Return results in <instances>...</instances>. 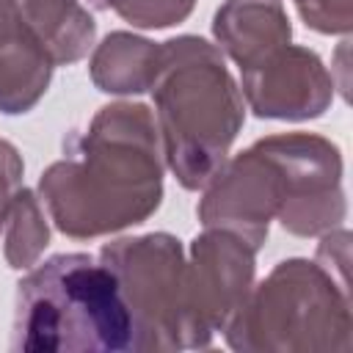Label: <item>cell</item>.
Wrapping results in <instances>:
<instances>
[{
    "label": "cell",
    "instance_id": "1",
    "mask_svg": "<svg viewBox=\"0 0 353 353\" xmlns=\"http://www.w3.org/2000/svg\"><path fill=\"white\" fill-rule=\"evenodd\" d=\"M74 157L41 176L55 226L72 237H97L149 218L163 196L157 130L143 105H108L91 130L69 141Z\"/></svg>",
    "mask_w": 353,
    "mask_h": 353
},
{
    "label": "cell",
    "instance_id": "2",
    "mask_svg": "<svg viewBox=\"0 0 353 353\" xmlns=\"http://www.w3.org/2000/svg\"><path fill=\"white\" fill-rule=\"evenodd\" d=\"M14 350H135V325L113 270L88 254H58L17 290Z\"/></svg>",
    "mask_w": 353,
    "mask_h": 353
},
{
    "label": "cell",
    "instance_id": "3",
    "mask_svg": "<svg viewBox=\"0 0 353 353\" xmlns=\"http://www.w3.org/2000/svg\"><path fill=\"white\" fill-rule=\"evenodd\" d=\"M152 91L174 174L185 188H201L221 168L243 124V105L223 58L199 36L163 41Z\"/></svg>",
    "mask_w": 353,
    "mask_h": 353
},
{
    "label": "cell",
    "instance_id": "4",
    "mask_svg": "<svg viewBox=\"0 0 353 353\" xmlns=\"http://www.w3.org/2000/svg\"><path fill=\"white\" fill-rule=\"evenodd\" d=\"M94 30L74 0H0V110H30L52 66L83 58Z\"/></svg>",
    "mask_w": 353,
    "mask_h": 353
},
{
    "label": "cell",
    "instance_id": "5",
    "mask_svg": "<svg viewBox=\"0 0 353 353\" xmlns=\"http://www.w3.org/2000/svg\"><path fill=\"white\" fill-rule=\"evenodd\" d=\"M113 270L135 325V350L185 347V262L179 240L146 234L99 251Z\"/></svg>",
    "mask_w": 353,
    "mask_h": 353
},
{
    "label": "cell",
    "instance_id": "6",
    "mask_svg": "<svg viewBox=\"0 0 353 353\" xmlns=\"http://www.w3.org/2000/svg\"><path fill=\"white\" fill-rule=\"evenodd\" d=\"M254 245L234 232H207L193 240V268L185 270V347H204L232 320L248 295Z\"/></svg>",
    "mask_w": 353,
    "mask_h": 353
},
{
    "label": "cell",
    "instance_id": "7",
    "mask_svg": "<svg viewBox=\"0 0 353 353\" xmlns=\"http://www.w3.org/2000/svg\"><path fill=\"white\" fill-rule=\"evenodd\" d=\"M245 97L256 116L306 119L323 113L328 102V77L314 52L287 47L276 50L259 66L243 72Z\"/></svg>",
    "mask_w": 353,
    "mask_h": 353
},
{
    "label": "cell",
    "instance_id": "8",
    "mask_svg": "<svg viewBox=\"0 0 353 353\" xmlns=\"http://www.w3.org/2000/svg\"><path fill=\"white\" fill-rule=\"evenodd\" d=\"M215 36L240 69H254L290 39L279 0H229L215 14Z\"/></svg>",
    "mask_w": 353,
    "mask_h": 353
},
{
    "label": "cell",
    "instance_id": "9",
    "mask_svg": "<svg viewBox=\"0 0 353 353\" xmlns=\"http://www.w3.org/2000/svg\"><path fill=\"white\" fill-rule=\"evenodd\" d=\"M160 69V47L130 33H110L91 63V77L102 91H146Z\"/></svg>",
    "mask_w": 353,
    "mask_h": 353
},
{
    "label": "cell",
    "instance_id": "10",
    "mask_svg": "<svg viewBox=\"0 0 353 353\" xmlns=\"http://www.w3.org/2000/svg\"><path fill=\"white\" fill-rule=\"evenodd\" d=\"M8 215L14 221V226L8 232V248H6L8 262H11V268H28L36 259V254L47 245V226H44L41 212L28 190L17 193Z\"/></svg>",
    "mask_w": 353,
    "mask_h": 353
},
{
    "label": "cell",
    "instance_id": "11",
    "mask_svg": "<svg viewBox=\"0 0 353 353\" xmlns=\"http://www.w3.org/2000/svg\"><path fill=\"white\" fill-rule=\"evenodd\" d=\"M102 8H113L138 28H165L185 19L193 0H94Z\"/></svg>",
    "mask_w": 353,
    "mask_h": 353
},
{
    "label": "cell",
    "instance_id": "12",
    "mask_svg": "<svg viewBox=\"0 0 353 353\" xmlns=\"http://www.w3.org/2000/svg\"><path fill=\"white\" fill-rule=\"evenodd\" d=\"M19 176H22V160L17 157V149L0 141V226L8 218L11 204L19 193Z\"/></svg>",
    "mask_w": 353,
    "mask_h": 353
}]
</instances>
